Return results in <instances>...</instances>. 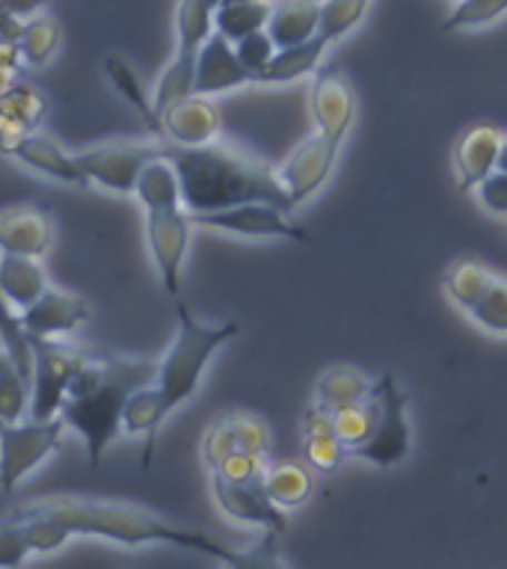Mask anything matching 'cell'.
<instances>
[{"label": "cell", "mask_w": 507, "mask_h": 569, "mask_svg": "<svg viewBox=\"0 0 507 569\" xmlns=\"http://www.w3.org/2000/svg\"><path fill=\"white\" fill-rule=\"evenodd\" d=\"M220 3H235V0H220Z\"/></svg>", "instance_id": "51"}, {"label": "cell", "mask_w": 507, "mask_h": 569, "mask_svg": "<svg viewBox=\"0 0 507 569\" xmlns=\"http://www.w3.org/2000/svg\"><path fill=\"white\" fill-rule=\"evenodd\" d=\"M160 158L176 169L181 202L190 213L220 211L243 202H267L291 211V202L276 178V167L247 151L229 149L222 142H208L196 149L160 142Z\"/></svg>", "instance_id": "1"}, {"label": "cell", "mask_w": 507, "mask_h": 569, "mask_svg": "<svg viewBox=\"0 0 507 569\" xmlns=\"http://www.w3.org/2000/svg\"><path fill=\"white\" fill-rule=\"evenodd\" d=\"M62 30L60 24L48 16H33L27 18L24 27H21V36H18V51H21V60L30 69H42L53 60V53L60 51Z\"/></svg>", "instance_id": "33"}, {"label": "cell", "mask_w": 507, "mask_h": 569, "mask_svg": "<svg viewBox=\"0 0 507 569\" xmlns=\"http://www.w3.org/2000/svg\"><path fill=\"white\" fill-rule=\"evenodd\" d=\"M302 457L315 471H324V475H332L338 471V466L345 462L347 448L338 442L336 433H311L302 436Z\"/></svg>", "instance_id": "41"}, {"label": "cell", "mask_w": 507, "mask_h": 569, "mask_svg": "<svg viewBox=\"0 0 507 569\" xmlns=\"http://www.w3.org/2000/svg\"><path fill=\"white\" fill-rule=\"evenodd\" d=\"M0 345L7 350L9 362H12V368L18 371V377L27 382H33V338H30V332H27L24 323H21V315H18L3 297H0Z\"/></svg>", "instance_id": "32"}, {"label": "cell", "mask_w": 507, "mask_h": 569, "mask_svg": "<svg viewBox=\"0 0 507 569\" xmlns=\"http://www.w3.org/2000/svg\"><path fill=\"white\" fill-rule=\"evenodd\" d=\"M48 113V98L30 80H16L0 92V151L9 154L21 137L33 133Z\"/></svg>", "instance_id": "19"}, {"label": "cell", "mask_w": 507, "mask_h": 569, "mask_svg": "<svg viewBox=\"0 0 507 569\" xmlns=\"http://www.w3.org/2000/svg\"><path fill=\"white\" fill-rule=\"evenodd\" d=\"M18 80V69H7V66H0V92H7L12 83Z\"/></svg>", "instance_id": "48"}, {"label": "cell", "mask_w": 507, "mask_h": 569, "mask_svg": "<svg viewBox=\"0 0 507 569\" xmlns=\"http://www.w3.org/2000/svg\"><path fill=\"white\" fill-rule=\"evenodd\" d=\"M24 418H30V382L7 365L0 371V425H16Z\"/></svg>", "instance_id": "39"}, {"label": "cell", "mask_w": 507, "mask_h": 569, "mask_svg": "<svg viewBox=\"0 0 507 569\" xmlns=\"http://www.w3.org/2000/svg\"><path fill=\"white\" fill-rule=\"evenodd\" d=\"M318 0H276L265 30L276 48H291V44L309 42L311 36H318Z\"/></svg>", "instance_id": "23"}, {"label": "cell", "mask_w": 507, "mask_h": 569, "mask_svg": "<svg viewBox=\"0 0 507 569\" xmlns=\"http://www.w3.org/2000/svg\"><path fill=\"white\" fill-rule=\"evenodd\" d=\"M252 83L249 71L240 66L235 44L229 39H222L220 33L208 36V42L199 48L193 66V96L211 98L231 92Z\"/></svg>", "instance_id": "16"}, {"label": "cell", "mask_w": 507, "mask_h": 569, "mask_svg": "<svg viewBox=\"0 0 507 569\" xmlns=\"http://www.w3.org/2000/svg\"><path fill=\"white\" fill-rule=\"evenodd\" d=\"M155 371L158 362L149 359L92 353L71 380L60 418L83 439L89 466L105 460V451L122 433L125 403L133 391L155 382Z\"/></svg>", "instance_id": "3"}, {"label": "cell", "mask_w": 507, "mask_h": 569, "mask_svg": "<svg viewBox=\"0 0 507 569\" xmlns=\"http://www.w3.org/2000/svg\"><path fill=\"white\" fill-rule=\"evenodd\" d=\"M341 154L336 142H329L327 137L320 133H309L306 140L297 146V149L288 154V158L276 167V178L282 184L285 196L294 208H300L318 193L320 187L327 184L332 169H336V160Z\"/></svg>", "instance_id": "13"}, {"label": "cell", "mask_w": 507, "mask_h": 569, "mask_svg": "<svg viewBox=\"0 0 507 569\" xmlns=\"http://www.w3.org/2000/svg\"><path fill=\"white\" fill-rule=\"evenodd\" d=\"M33 555L24 522L0 519V569H18Z\"/></svg>", "instance_id": "44"}, {"label": "cell", "mask_w": 507, "mask_h": 569, "mask_svg": "<svg viewBox=\"0 0 507 569\" xmlns=\"http://www.w3.org/2000/svg\"><path fill=\"white\" fill-rule=\"evenodd\" d=\"M356 110H359L356 89L345 71H338L336 66H320L311 74L309 89V116L315 122V133L327 137L341 149L356 122Z\"/></svg>", "instance_id": "12"}, {"label": "cell", "mask_w": 507, "mask_h": 569, "mask_svg": "<svg viewBox=\"0 0 507 569\" xmlns=\"http://www.w3.org/2000/svg\"><path fill=\"white\" fill-rule=\"evenodd\" d=\"M274 0H235V3H220L213 12V33L229 39L231 44L249 33L265 30L270 21Z\"/></svg>", "instance_id": "29"}, {"label": "cell", "mask_w": 507, "mask_h": 569, "mask_svg": "<svg viewBox=\"0 0 507 569\" xmlns=\"http://www.w3.org/2000/svg\"><path fill=\"white\" fill-rule=\"evenodd\" d=\"M226 569H229V567H226Z\"/></svg>", "instance_id": "52"}, {"label": "cell", "mask_w": 507, "mask_h": 569, "mask_svg": "<svg viewBox=\"0 0 507 569\" xmlns=\"http://www.w3.org/2000/svg\"><path fill=\"white\" fill-rule=\"evenodd\" d=\"M220 0H178L176 7V53L167 71L160 74L158 87L151 92L155 116L176 104L181 98L193 96V66L196 53L213 33V12Z\"/></svg>", "instance_id": "6"}, {"label": "cell", "mask_w": 507, "mask_h": 569, "mask_svg": "<svg viewBox=\"0 0 507 569\" xmlns=\"http://www.w3.org/2000/svg\"><path fill=\"white\" fill-rule=\"evenodd\" d=\"M3 519H12V522L51 519V522L62 525L71 537L87 533V537H105V540L122 542V546L163 542V546L199 551V555H208V558L217 560H222V555L229 549L226 542L211 540L208 533L167 522L163 516H155L149 510H140V507L89 501V498H44V501H36V505L9 510Z\"/></svg>", "instance_id": "2"}, {"label": "cell", "mask_w": 507, "mask_h": 569, "mask_svg": "<svg viewBox=\"0 0 507 569\" xmlns=\"http://www.w3.org/2000/svg\"><path fill=\"white\" fill-rule=\"evenodd\" d=\"M507 12V0H457L445 16L443 33H460V30H478Z\"/></svg>", "instance_id": "36"}, {"label": "cell", "mask_w": 507, "mask_h": 569, "mask_svg": "<svg viewBox=\"0 0 507 569\" xmlns=\"http://www.w3.org/2000/svg\"><path fill=\"white\" fill-rule=\"evenodd\" d=\"M311 489H315V478H311V471L306 466H300V462L285 460L267 466L265 492L279 510L302 507L311 498Z\"/></svg>", "instance_id": "26"}, {"label": "cell", "mask_w": 507, "mask_h": 569, "mask_svg": "<svg viewBox=\"0 0 507 569\" xmlns=\"http://www.w3.org/2000/svg\"><path fill=\"white\" fill-rule=\"evenodd\" d=\"M211 492L213 505L220 507V513L231 522L252 525V528H261L265 533H279L285 531V510L267 498L265 480L261 483H229V480L211 475Z\"/></svg>", "instance_id": "15"}, {"label": "cell", "mask_w": 507, "mask_h": 569, "mask_svg": "<svg viewBox=\"0 0 507 569\" xmlns=\"http://www.w3.org/2000/svg\"><path fill=\"white\" fill-rule=\"evenodd\" d=\"M238 320H226V323H202V320L190 315L187 306L178 302V329L167 356L158 362L155 371V391H158L160 407L163 412H176L185 400H190L202 386V377L211 365L213 353L222 345H229L231 338L238 336Z\"/></svg>", "instance_id": "4"}, {"label": "cell", "mask_w": 507, "mask_h": 569, "mask_svg": "<svg viewBox=\"0 0 507 569\" xmlns=\"http://www.w3.org/2000/svg\"><path fill=\"white\" fill-rule=\"evenodd\" d=\"M374 380L365 371L354 368V365H329L324 368L315 382V403L327 409L347 407V403H362L371 395Z\"/></svg>", "instance_id": "25"}, {"label": "cell", "mask_w": 507, "mask_h": 569, "mask_svg": "<svg viewBox=\"0 0 507 569\" xmlns=\"http://www.w3.org/2000/svg\"><path fill=\"white\" fill-rule=\"evenodd\" d=\"M493 279H496V273L487 264H480V261H454V264L445 267L443 291L448 293V300L454 306H460L469 315L478 306L480 297L487 293Z\"/></svg>", "instance_id": "30"}, {"label": "cell", "mask_w": 507, "mask_h": 569, "mask_svg": "<svg viewBox=\"0 0 507 569\" xmlns=\"http://www.w3.org/2000/svg\"><path fill=\"white\" fill-rule=\"evenodd\" d=\"M133 196L140 199L142 211H155V208H181V184H178L176 169L169 167V160L155 158L146 163L137 178Z\"/></svg>", "instance_id": "31"}, {"label": "cell", "mask_w": 507, "mask_h": 569, "mask_svg": "<svg viewBox=\"0 0 507 569\" xmlns=\"http://www.w3.org/2000/svg\"><path fill=\"white\" fill-rule=\"evenodd\" d=\"M167 421V412L160 407V398L155 386H142L128 398L122 412V430L128 436H140L146 439V460L142 466L151 462V448H155V436H158L160 425Z\"/></svg>", "instance_id": "27"}, {"label": "cell", "mask_w": 507, "mask_h": 569, "mask_svg": "<svg viewBox=\"0 0 507 569\" xmlns=\"http://www.w3.org/2000/svg\"><path fill=\"white\" fill-rule=\"evenodd\" d=\"M51 288L39 258L0 252V297L21 315Z\"/></svg>", "instance_id": "22"}, {"label": "cell", "mask_w": 507, "mask_h": 569, "mask_svg": "<svg viewBox=\"0 0 507 569\" xmlns=\"http://www.w3.org/2000/svg\"><path fill=\"white\" fill-rule=\"evenodd\" d=\"M87 184H98L110 193H133L142 167L160 158V142H105L74 154Z\"/></svg>", "instance_id": "10"}, {"label": "cell", "mask_w": 507, "mask_h": 569, "mask_svg": "<svg viewBox=\"0 0 507 569\" xmlns=\"http://www.w3.org/2000/svg\"><path fill=\"white\" fill-rule=\"evenodd\" d=\"M501 172H507V133H501V146H498V167Z\"/></svg>", "instance_id": "49"}, {"label": "cell", "mask_w": 507, "mask_h": 569, "mask_svg": "<svg viewBox=\"0 0 507 569\" xmlns=\"http://www.w3.org/2000/svg\"><path fill=\"white\" fill-rule=\"evenodd\" d=\"M7 365H12V362H9L7 350H3V345H0V371H3V368H7Z\"/></svg>", "instance_id": "50"}, {"label": "cell", "mask_w": 507, "mask_h": 569, "mask_svg": "<svg viewBox=\"0 0 507 569\" xmlns=\"http://www.w3.org/2000/svg\"><path fill=\"white\" fill-rule=\"evenodd\" d=\"M501 133L505 131H498L496 124H471L469 131L457 140L454 172H457L460 190H475L489 172H496Z\"/></svg>", "instance_id": "21"}, {"label": "cell", "mask_w": 507, "mask_h": 569, "mask_svg": "<svg viewBox=\"0 0 507 569\" xmlns=\"http://www.w3.org/2000/svg\"><path fill=\"white\" fill-rule=\"evenodd\" d=\"M220 563L229 569H288L276 549V533H265V540L252 549H226Z\"/></svg>", "instance_id": "40"}, {"label": "cell", "mask_w": 507, "mask_h": 569, "mask_svg": "<svg viewBox=\"0 0 507 569\" xmlns=\"http://www.w3.org/2000/svg\"><path fill=\"white\" fill-rule=\"evenodd\" d=\"M365 12H368V0H320L318 36H324L329 44L338 42L362 24Z\"/></svg>", "instance_id": "35"}, {"label": "cell", "mask_w": 507, "mask_h": 569, "mask_svg": "<svg viewBox=\"0 0 507 569\" xmlns=\"http://www.w3.org/2000/svg\"><path fill=\"white\" fill-rule=\"evenodd\" d=\"M267 471V457L261 453L235 451L211 471L217 478L229 480V483H261Z\"/></svg>", "instance_id": "42"}, {"label": "cell", "mask_w": 507, "mask_h": 569, "mask_svg": "<svg viewBox=\"0 0 507 569\" xmlns=\"http://www.w3.org/2000/svg\"><path fill=\"white\" fill-rule=\"evenodd\" d=\"M7 158H16L18 163H24L27 169H33L36 176L51 178L60 184L69 187H87V178L80 172L78 158L62 149L60 142H53L44 133H27L12 146Z\"/></svg>", "instance_id": "20"}, {"label": "cell", "mask_w": 507, "mask_h": 569, "mask_svg": "<svg viewBox=\"0 0 507 569\" xmlns=\"http://www.w3.org/2000/svg\"><path fill=\"white\" fill-rule=\"evenodd\" d=\"M332 433L338 436V442L345 445L347 453L356 451L359 445L371 433V403H347V407L332 409Z\"/></svg>", "instance_id": "37"}, {"label": "cell", "mask_w": 507, "mask_h": 569, "mask_svg": "<svg viewBox=\"0 0 507 569\" xmlns=\"http://www.w3.org/2000/svg\"><path fill=\"white\" fill-rule=\"evenodd\" d=\"M53 243L51 217L33 202L0 208V252L42 258Z\"/></svg>", "instance_id": "18"}, {"label": "cell", "mask_w": 507, "mask_h": 569, "mask_svg": "<svg viewBox=\"0 0 507 569\" xmlns=\"http://www.w3.org/2000/svg\"><path fill=\"white\" fill-rule=\"evenodd\" d=\"M21 522L27 528V540H30L33 555H53V551H60L71 540V533L62 525L51 522V519H21Z\"/></svg>", "instance_id": "45"}, {"label": "cell", "mask_w": 507, "mask_h": 569, "mask_svg": "<svg viewBox=\"0 0 507 569\" xmlns=\"http://www.w3.org/2000/svg\"><path fill=\"white\" fill-rule=\"evenodd\" d=\"M226 427H229L231 439H235V448L247 453H261L267 457L270 453V445H274V430L267 425L265 416L258 412H249V409H231L222 416Z\"/></svg>", "instance_id": "34"}, {"label": "cell", "mask_w": 507, "mask_h": 569, "mask_svg": "<svg viewBox=\"0 0 507 569\" xmlns=\"http://www.w3.org/2000/svg\"><path fill=\"white\" fill-rule=\"evenodd\" d=\"M469 318L487 332H493V336H507V276L496 273L487 293L469 311Z\"/></svg>", "instance_id": "38"}, {"label": "cell", "mask_w": 507, "mask_h": 569, "mask_svg": "<svg viewBox=\"0 0 507 569\" xmlns=\"http://www.w3.org/2000/svg\"><path fill=\"white\" fill-rule=\"evenodd\" d=\"M190 211L181 208H155L146 211V243H149L151 261L158 270L160 288L169 297H178L181 288V267H185L187 247H190Z\"/></svg>", "instance_id": "11"}, {"label": "cell", "mask_w": 507, "mask_h": 569, "mask_svg": "<svg viewBox=\"0 0 507 569\" xmlns=\"http://www.w3.org/2000/svg\"><path fill=\"white\" fill-rule=\"evenodd\" d=\"M33 353L36 365L33 382H30V418L48 421V418L60 416L71 380L89 362L92 350L60 341V338H51V341L33 338Z\"/></svg>", "instance_id": "7"}, {"label": "cell", "mask_w": 507, "mask_h": 569, "mask_svg": "<svg viewBox=\"0 0 507 569\" xmlns=\"http://www.w3.org/2000/svg\"><path fill=\"white\" fill-rule=\"evenodd\" d=\"M193 226H205L213 231H229L238 238L252 240H297V243H309V231L302 229L300 222L291 220V211H282L276 204L267 202H243L220 208V211H202L190 213Z\"/></svg>", "instance_id": "9"}, {"label": "cell", "mask_w": 507, "mask_h": 569, "mask_svg": "<svg viewBox=\"0 0 507 569\" xmlns=\"http://www.w3.org/2000/svg\"><path fill=\"white\" fill-rule=\"evenodd\" d=\"M475 193H478V202L484 204L489 213L507 217V172H501V169L489 172V176L475 187Z\"/></svg>", "instance_id": "46"}, {"label": "cell", "mask_w": 507, "mask_h": 569, "mask_svg": "<svg viewBox=\"0 0 507 569\" xmlns=\"http://www.w3.org/2000/svg\"><path fill=\"white\" fill-rule=\"evenodd\" d=\"M368 403H371V433L350 453L380 466V469H391L407 460L409 448H412L407 391L395 373L386 371L374 380Z\"/></svg>", "instance_id": "5"}, {"label": "cell", "mask_w": 507, "mask_h": 569, "mask_svg": "<svg viewBox=\"0 0 507 569\" xmlns=\"http://www.w3.org/2000/svg\"><path fill=\"white\" fill-rule=\"evenodd\" d=\"M222 131V116L211 98L187 96L158 113V140L169 146H208Z\"/></svg>", "instance_id": "14"}, {"label": "cell", "mask_w": 507, "mask_h": 569, "mask_svg": "<svg viewBox=\"0 0 507 569\" xmlns=\"http://www.w3.org/2000/svg\"><path fill=\"white\" fill-rule=\"evenodd\" d=\"M89 302L78 293L60 291V288H48L30 309L21 311V323L30 332V338H62L83 327L89 320Z\"/></svg>", "instance_id": "17"}, {"label": "cell", "mask_w": 507, "mask_h": 569, "mask_svg": "<svg viewBox=\"0 0 507 569\" xmlns=\"http://www.w3.org/2000/svg\"><path fill=\"white\" fill-rule=\"evenodd\" d=\"M48 0H0V9L7 12V16H16V18H33L42 12V7Z\"/></svg>", "instance_id": "47"}, {"label": "cell", "mask_w": 507, "mask_h": 569, "mask_svg": "<svg viewBox=\"0 0 507 569\" xmlns=\"http://www.w3.org/2000/svg\"><path fill=\"white\" fill-rule=\"evenodd\" d=\"M62 418L0 425V492H12L33 469H39L62 442Z\"/></svg>", "instance_id": "8"}, {"label": "cell", "mask_w": 507, "mask_h": 569, "mask_svg": "<svg viewBox=\"0 0 507 569\" xmlns=\"http://www.w3.org/2000/svg\"><path fill=\"white\" fill-rule=\"evenodd\" d=\"M105 71L107 78H110V83H113V89L119 92V96L128 101V104L137 110V113L142 116V122H146V128H149L155 137H158V116H155V101H151V92L146 89V83H142V78L137 74V69H133L131 62L125 60L122 53L110 51L105 57Z\"/></svg>", "instance_id": "28"}, {"label": "cell", "mask_w": 507, "mask_h": 569, "mask_svg": "<svg viewBox=\"0 0 507 569\" xmlns=\"http://www.w3.org/2000/svg\"><path fill=\"white\" fill-rule=\"evenodd\" d=\"M329 42L324 36H311L309 42L291 44V48H276L274 60L256 78V83H294V80L315 74L320 69V60L327 53Z\"/></svg>", "instance_id": "24"}, {"label": "cell", "mask_w": 507, "mask_h": 569, "mask_svg": "<svg viewBox=\"0 0 507 569\" xmlns=\"http://www.w3.org/2000/svg\"><path fill=\"white\" fill-rule=\"evenodd\" d=\"M235 53H238L240 66L249 71V78L256 83V78L267 69V62L274 60L276 44L274 39L267 36V30H258V33H249L243 39L235 42Z\"/></svg>", "instance_id": "43"}]
</instances>
